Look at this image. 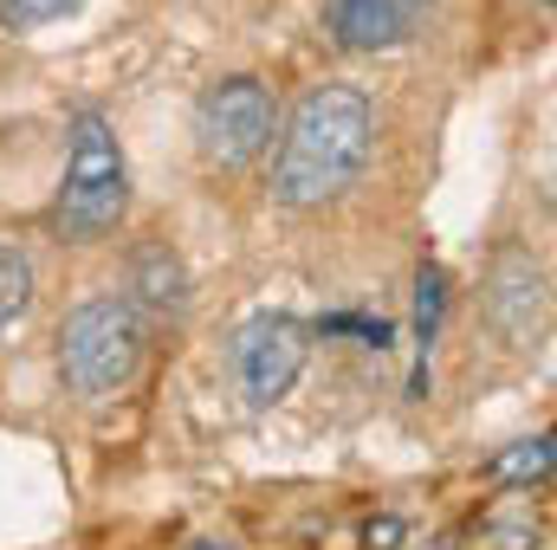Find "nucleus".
I'll use <instances>...</instances> for the list:
<instances>
[{"label":"nucleus","instance_id":"obj_1","mask_svg":"<svg viewBox=\"0 0 557 550\" xmlns=\"http://www.w3.org/2000/svg\"><path fill=\"white\" fill-rule=\"evenodd\" d=\"M376 155V104L363 85H311L278 137L273 201L278 208H331L344 201Z\"/></svg>","mask_w":557,"mask_h":550},{"label":"nucleus","instance_id":"obj_2","mask_svg":"<svg viewBox=\"0 0 557 550\" xmlns=\"http://www.w3.org/2000/svg\"><path fill=\"white\" fill-rule=\"evenodd\" d=\"M143 357H149V324L124 291L85 298L59 330V370L78 402H117L143 376Z\"/></svg>","mask_w":557,"mask_h":550},{"label":"nucleus","instance_id":"obj_3","mask_svg":"<svg viewBox=\"0 0 557 550\" xmlns=\"http://www.w3.org/2000/svg\"><path fill=\"white\" fill-rule=\"evenodd\" d=\"M124 214H131V162H124V142H117V130H111L104 111L85 104V111L72 117L65 182H59L52 227H59L72 247H91V240H104Z\"/></svg>","mask_w":557,"mask_h":550},{"label":"nucleus","instance_id":"obj_4","mask_svg":"<svg viewBox=\"0 0 557 550\" xmlns=\"http://www.w3.org/2000/svg\"><path fill=\"white\" fill-rule=\"evenodd\" d=\"M273 130H278L273 91L260 78H247V72H234V78H221V85H208L195 98V149H201L208 168H247V162H260Z\"/></svg>","mask_w":557,"mask_h":550},{"label":"nucleus","instance_id":"obj_5","mask_svg":"<svg viewBox=\"0 0 557 550\" xmlns=\"http://www.w3.org/2000/svg\"><path fill=\"white\" fill-rule=\"evenodd\" d=\"M311 324L305 317H292V311H253L240 330H234V350H227V363H234V389H240V402L253 414L278 409L285 396H292V383L305 376V363H311Z\"/></svg>","mask_w":557,"mask_h":550},{"label":"nucleus","instance_id":"obj_6","mask_svg":"<svg viewBox=\"0 0 557 550\" xmlns=\"http://www.w3.org/2000/svg\"><path fill=\"white\" fill-rule=\"evenodd\" d=\"M486 324L499 330L506 350H532L545 337V317H552V273L545 260H532L525 247H506L493 266H486Z\"/></svg>","mask_w":557,"mask_h":550},{"label":"nucleus","instance_id":"obj_7","mask_svg":"<svg viewBox=\"0 0 557 550\" xmlns=\"http://www.w3.org/2000/svg\"><path fill=\"white\" fill-rule=\"evenodd\" d=\"M434 0H324V26L344 52H396L421 33Z\"/></svg>","mask_w":557,"mask_h":550},{"label":"nucleus","instance_id":"obj_8","mask_svg":"<svg viewBox=\"0 0 557 550\" xmlns=\"http://www.w3.org/2000/svg\"><path fill=\"white\" fill-rule=\"evenodd\" d=\"M131 304H149L156 317H182L188 311V266L169 253V247H137V260H131Z\"/></svg>","mask_w":557,"mask_h":550},{"label":"nucleus","instance_id":"obj_9","mask_svg":"<svg viewBox=\"0 0 557 550\" xmlns=\"http://www.w3.org/2000/svg\"><path fill=\"white\" fill-rule=\"evenodd\" d=\"M557 466V447L552 434H532V440H512V447H499L493 460H486V473L499 479V486H545Z\"/></svg>","mask_w":557,"mask_h":550},{"label":"nucleus","instance_id":"obj_10","mask_svg":"<svg viewBox=\"0 0 557 550\" xmlns=\"http://www.w3.org/2000/svg\"><path fill=\"white\" fill-rule=\"evenodd\" d=\"M441 311H447V273L434 260L416 266V350H421V376H428V350L441 337Z\"/></svg>","mask_w":557,"mask_h":550},{"label":"nucleus","instance_id":"obj_11","mask_svg":"<svg viewBox=\"0 0 557 550\" xmlns=\"http://www.w3.org/2000/svg\"><path fill=\"white\" fill-rule=\"evenodd\" d=\"M26 304H33V266H26V253L0 247V330L13 317H26Z\"/></svg>","mask_w":557,"mask_h":550},{"label":"nucleus","instance_id":"obj_12","mask_svg":"<svg viewBox=\"0 0 557 550\" xmlns=\"http://www.w3.org/2000/svg\"><path fill=\"white\" fill-rule=\"evenodd\" d=\"M85 0H0V26L7 33H39V26H59L72 20Z\"/></svg>","mask_w":557,"mask_h":550},{"label":"nucleus","instance_id":"obj_13","mask_svg":"<svg viewBox=\"0 0 557 550\" xmlns=\"http://www.w3.org/2000/svg\"><path fill=\"white\" fill-rule=\"evenodd\" d=\"M311 330H357L363 343L389 350V324H383V317H324V324H311Z\"/></svg>","mask_w":557,"mask_h":550},{"label":"nucleus","instance_id":"obj_14","mask_svg":"<svg viewBox=\"0 0 557 550\" xmlns=\"http://www.w3.org/2000/svg\"><path fill=\"white\" fill-rule=\"evenodd\" d=\"M363 545H370V550H396V545H403V518H376Z\"/></svg>","mask_w":557,"mask_h":550},{"label":"nucleus","instance_id":"obj_15","mask_svg":"<svg viewBox=\"0 0 557 550\" xmlns=\"http://www.w3.org/2000/svg\"><path fill=\"white\" fill-rule=\"evenodd\" d=\"M493 538H499L506 550H532V545H539V532H532V525H499Z\"/></svg>","mask_w":557,"mask_h":550},{"label":"nucleus","instance_id":"obj_16","mask_svg":"<svg viewBox=\"0 0 557 550\" xmlns=\"http://www.w3.org/2000/svg\"><path fill=\"white\" fill-rule=\"evenodd\" d=\"M182 550H240L234 538H221V532H208V538H188Z\"/></svg>","mask_w":557,"mask_h":550}]
</instances>
